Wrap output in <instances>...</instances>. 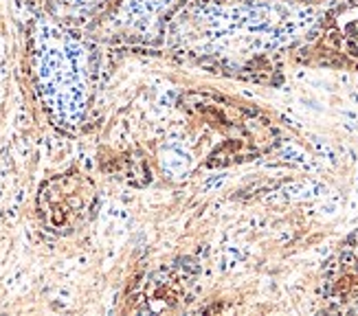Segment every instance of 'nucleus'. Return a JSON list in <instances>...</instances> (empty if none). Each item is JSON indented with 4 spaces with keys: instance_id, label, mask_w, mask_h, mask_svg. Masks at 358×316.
Listing matches in <instances>:
<instances>
[{
    "instance_id": "f257e3e1",
    "label": "nucleus",
    "mask_w": 358,
    "mask_h": 316,
    "mask_svg": "<svg viewBox=\"0 0 358 316\" xmlns=\"http://www.w3.org/2000/svg\"><path fill=\"white\" fill-rule=\"evenodd\" d=\"M95 200V187L77 171L55 176L40 189V211L55 231H73Z\"/></svg>"
}]
</instances>
